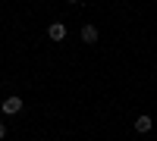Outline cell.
<instances>
[{"label":"cell","mask_w":157,"mask_h":141,"mask_svg":"<svg viewBox=\"0 0 157 141\" xmlns=\"http://www.w3.org/2000/svg\"><path fill=\"white\" fill-rule=\"evenodd\" d=\"M3 135H6V125H3V122H0V138H3Z\"/></svg>","instance_id":"5"},{"label":"cell","mask_w":157,"mask_h":141,"mask_svg":"<svg viewBox=\"0 0 157 141\" xmlns=\"http://www.w3.org/2000/svg\"><path fill=\"white\" fill-rule=\"evenodd\" d=\"M78 35H82L85 44H94V41H98V28H94V25H88V22L82 25V32H78Z\"/></svg>","instance_id":"3"},{"label":"cell","mask_w":157,"mask_h":141,"mask_svg":"<svg viewBox=\"0 0 157 141\" xmlns=\"http://www.w3.org/2000/svg\"><path fill=\"white\" fill-rule=\"evenodd\" d=\"M151 125H154L151 116H138V119H135V132H151Z\"/></svg>","instance_id":"4"},{"label":"cell","mask_w":157,"mask_h":141,"mask_svg":"<svg viewBox=\"0 0 157 141\" xmlns=\"http://www.w3.org/2000/svg\"><path fill=\"white\" fill-rule=\"evenodd\" d=\"M69 3H78V0H69Z\"/></svg>","instance_id":"6"},{"label":"cell","mask_w":157,"mask_h":141,"mask_svg":"<svg viewBox=\"0 0 157 141\" xmlns=\"http://www.w3.org/2000/svg\"><path fill=\"white\" fill-rule=\"evenodd\" d=\"M0 107H3V113H6V116H16V113L22 110V97H16V94H13V97H6Z\"/></svg>","instance_id":"1"},{"label":"cell","mask_w":157,"mask_h":141,"mask_svg":"<svg viewBox=\"0 0 157 141\" xmlns=\"http://www.w3.org/2000/svg\"><path fill=\"white\" fill-rule=\"evenodd\" d=\"M47 38H50V41H63V38H66V25H63V22H50Z\"/></svg>","instance_id":"2"}]
</instances>
